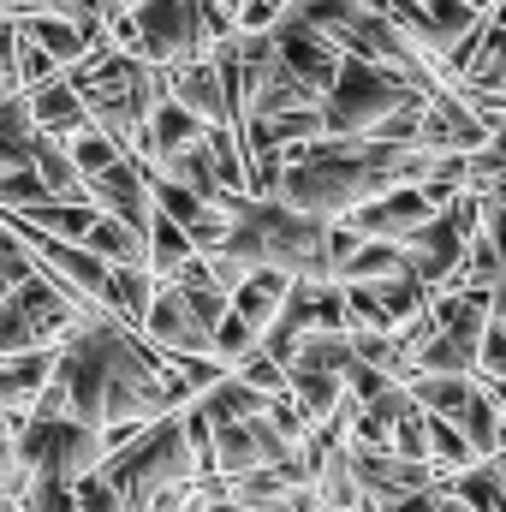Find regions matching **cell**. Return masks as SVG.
Wrapping results in <instances>:
<instances>
[{
    "label": "cell",
    "mask_w": 506,
    "mask_h": 512,
    "mask_svg": "<svg viewBox=\"0 0 506 512\" xmlns=\"http://www.w3.org/2000/svg\"><path fill=\"white\" fill-rule=\"evenodd\" d=\"M179 405L191 399L173 382L167 358L120 316L90 310V322L54 346V376L30 411H66L90 429H114V423H155Z\"/></svg>",
    "instance_id": "obj_1"
},
{
    "label": "cell",
    "mask_w": 506,
    "mask_h": 512,
    "mask_svg": "<svg viewBox=\"0 0 506 512\" xmlns=\"http://www.w3.org/2000/svg\"><path fill=\"white\" fill-rule=\"evenodd\" d=\"M12 507L18 512H78V501H72V483H60V477H24Z\"/></svg>",
    "instance_id": "obj_31"
},
{
    "label": "cell",
    "mask_w": 506,
    "mask_h": 512,
    "mask_svg": "<svg viewBox=\"0 0 506 512\" xmlns=\"http://www.w3.org/2000/svg\"><path fill=\"white\" fill-rule=\"evenodd\" d=\"M209 453H215V477L233 483V477L262 471V465H286L292 459V441L262 411V417H239V423H215L209 429Z\"/></svg>",
    "instance_id": "obj_7"
},
{
    "label": "cell",
    "mask_w": 506,
    "mask_h": 512,
    "mask_svg": "<svg viewBox=\"0 0 506 512\" xmlns=\"http://www.w3.org/2000/svg\"><path fill=\"white\" fill-rule=\"evenodd\" d=\"M268 42H274V60L322 102L328 96V84H334V72H340V48L322 36V30H310V24H298L292 12H280L274 24H268Z\"/></svg>",
    "instance_id": "obj_8"
},
{
    "label": "cell",
    "mask_w": 506,
    "mask_h": 512,
    "mask_svg": "<svg viewBox=\"0 0 506 512\" xmlns=\"http://www.w3.org/2000/svg\"><path fill=\"white\" fill-rule=\"evenodd\" d=\"M286 292H292V274H286V268H245V280L233 286V298H227V304L251 322L256 334H262V328L274 322V310L286 304Z\"/></svg>",
    "instance_id": "obj_17"
},
{
    "label": "cell",
    "mask_w": 506,
    "mask_h": 512,
    "mask_svg": "<svg viewBox=\"0 0 506 512\" xmlns=\"http://www.w3.org/2000/svg\"><path fill=\"white\" fill-rule=\"evenodd\" d=\"M12 54H18V18L0 12V72H12Z\"/></svg>",
    "instance_id": "obj_35"
},
{
    "label": "cell",
    "mask_w": 506,
    "mask_h": 512,
    "mask_svg": "<svg viewBox=\"0 0 506 512\" xmlns=\"http://www.w3.org/2000/svg\"><path fill=\"white\" fill-rule=\"evenodd\" d=\"M149 298H155V274L149 268H108V292H102L108 316H120L126 328H137L143 310H149Z\"/></svg>",
    "instance_id": "obj_22"
},
{
    "label": "cell",
    "mask_w": 506,
    "mask_h": 512,
    "mask_svg": "<svg viewBox=\"0 0 506 512\" xmlns=\"http://www.w3.org/2000/svg\"><path fill=\"white\" fill-rule=\"evenodd\" d=\"M84 197H90L102 215L137 227V233H143L149 215H155V203H149V167H143L137 155H120L114 167H102L96 179H84Z\"/></svg>",
    "instance_id": "obj_10"
},
{
    "label": "cell",
    "mask_w": 506,
    "mask_h": 512,
    "mask_svg": "<svg viewBox=\"0 0 506 512\" xmlns=\"http://www.w3.org/2000/svg\"><path fill=\"white\" fill-rule=\"evenodd\" d=\"M245 352H256V328L245 322V316H239V310H233V304H227V316H221V322L209 328V358L233 370V364H239Z\"/></svg>",
    "instance_id": "obj_28"
},
{
    "label": "cell",
    "mask_w": 506,
    "mask_h": 512,
    "mask_svg": "<svg viewBox=\"0 0 506 512\" xmlns=\"http://www.w3.org/2000/svg\"><path fill=\"white\" fill-rule=\"evenodd\" d=\"M6 512H18V507H6Z\"/></svg>",
    "instance_id": "obj_44"
},
{
    "label": "cell",
    "mask_w": 506,
    "mask_h": 512,
    "mask_svg": "<svg viewBox=\"0 0 506 512\" xmlns=\"http://www.w3.org/2000/svg\"><path fill=\"white\" fill-rule=\"evenodd\" d=\"M471 376H429V370H411L405 376V393L429 411V417H459L465 411V399H471Z\"/></svg>",
    "instance_id": "obj_23"
},
{
    "label": "cell",
    "mask_w": 506,
    "mask_h": 512,
    "mask_svg": "<svg viewBox=\"0 0 506 512\" xmlns=\"http://www.w3.org/2000/svg\"><path fill=\"white\" fill-rule=\"evenodd\" d=\"M411 96H423V90H411L399 72H387L376 60H358V54H340V72L322 96V126H328V137H370Z\"/></svg>",
    "instance_id": "obj_5"
},
{
    "label": "cell",
    "mask_w": 506,
    "mask_h": 512,
    "mask_svg": "<svg viewBox=\"0 0 506 512\" xmlns=\"http://www.w3.org/2000/svg\"><path fill=\"white\" fill-rule=\"evenodd\" d=\"M90 256H102L108 268H149V245H143V233L126 227V221H114V215H102L96 209V221H90V233L78 239Z\"/></svg>",
    "instance_id": "obj_19"
},
{
    "label": "cell",
    "mask_w": 506,
    "mask_h": 512,
    "mask_svg": "<svg viewBox=\"0 0 506 512\" xmlns=\"http://www.w3.org/2000/svg\"><path fill=\"white\" fill-rule=\"evenodd\" d=\"M471 6H477V12H495V0H471Z\"/></svg>",
    "instance_id": "obj_39"
},
{
    "label": "cell",
    "mask_w": 506,
    "mask_h": 512,
    "mask_svg": "<svg viewBox=\"0 0 506 512\" xmlns=\"http://www.w3.org/2000/svg\"><path fill=\"white\" fill-rule=\"evenodd\" d=\"M137 334H143L155 352H167V358H203V352H209V328L191 316V304H185L179 286H167V280H155V298H149Z\"/></svg>",
    "instance_id": "obj_9"
},
{
    "label": "cell",
    "mask_w": 506,
    "mask_h": 512,
    "mask_svg": "<svg viewBox=\"0 0 506 512\" xmlns=\"http://www.w3.org/2000/svg\"><path fill=\"white\" fill-rule=\"evenodd\" d=\"M387 274H411L393 239H358L352 256H340V268H334V280H387Z\"/></svg>",
    "instance_id": "obj_24"
},
{
    "label": "cell",
    "mask_w": 506,
    "mask_h": 512,
    "mask_svg": "<svg viewBox=\"0 0 506 512\" xmlns=\"http://www.w3.org/2000/svg\"><path fill=\"white\" fill-rule=\"evenodd\" d=\"M36 203H48V185L36 179V167L24 161V167H6L0 173V209H36Z\"/></svg>",
    "instance_id": "obj_32"
},
{
    "label": "cell",
    "mask_w": 506,
    "mask_h": 512,
    "mask_svg": "<svg viewBox=\"0 0 506 512\" xmlns=\"http://www.w3.org/2000/svg\"><path fill=\"white\" fill-rule=\"evenodd\" d=\"M453 423H459V435L471 441V459H477V465H489L495 447L506 441L501 435V399H495L489 387H471V399H465V411H459Z\"/></svg>",
    "instance_id": "obj_20"
},
{
    "label": "cell",
    "mask_w": 506,
    "mask_h": 512,
    "mask_svg": "<svg viewBox=\"0 0 506 512\" xmlns=\"http://www.w3.org/2000/svg\"><path fill=\"white\" fill-rule=\"evenodd\" d=\"M131 12V54L149 66H179L209 54L203 36V0H137Z\"/></svg>",
    "instance_id": "obj_6"
},
{
    "label": "cell",
    "mask_w": 506,
    "mask_h": 512,
    "mask_svg": "<svg viewBox=\"0 0 506 512\" xmlns=\"http://www.w3.org/2000/svg\"><path fill=\"white\" fill-rule=\"evenodd\" d=\"M221 6H227V12H239V0H221Z\"/></svg>",
    "instance_id": "obj_40"
},
{
    "label": "cell",
    "mask_w": 506,
    "mask_h": 512,
    "mask_svg": "<svg viewBox=\"0 0 506 512\" xmlns=\"http://www.w3.org/2000/svg\"><path fill=\"white\" fill-rule=\"evenodd\" d=\"M489 471H495V477H501V483H506V441H501V447H495V459H489Z\"/></svg>",
    "instance_id": "obj_37"
},
{
    "label": "cell",
    "mask_w": 506,
    "mask_h": 512,
    "mask_svg": "<svg viewBox=\"0 0 506 512\" xmlns=\"http://www.w3.org/2000/svg\"><path fill=\"white\" fill-rule=\"evenodd\" d=\"M227 239L221 251L245 268H286L292 280H334V221L298 215L280 197L227 191Z\"/></svg>",
    "instance_id": "obj_2"
},
{
    "label": "cell",
    "mask_w": 506,
    "mask_h": 512,
    "mask_svg": "<svg viewBox=\"0 0 506 512\" xmlns=\"http://www.w3.org/2000/svg\"><path fill=\"white\" fill-rule=\"evenodd\" d=\"M411 370H429V376H477V334H447V328H435V334L417 346Z\"/></svg>",
    "instance_id": "obj_21"
},
{
    "label": "cell",
    "mask_w": 506,
    "mask_h": 512,
    "mask_svg": "<svg viewBox=\"0 0 506 512\" xmlns=\"http://www.w3.org/2000/svg\"><path fill=\"white\" fill-rule=\"evenodd\" d=\"M18 36H24V42H36L60 72H66V66H78V60L96 48V42H90L72 18H60V12H24V18H18Z\"/></svg>",
    "instance_id": "obj_16"
},
{
    "label": "cell",
    "mask_w": 506,
    "mask_h": 512,
    "mask_svg": "<svg viewBox=\"0 0 506 512\" xmlns=\"http://www.w3.org/2000/svg\"><path fill=\"white\" fill-rule=\"evenodd\" d=\"M54 376V346H36V352H12L0 358V417H24L42 387Z\"/></svg>",
    "instance_id": "obj_15"
},
{
    "label": "cell",
    "mask_w": 506,
    "mask_h": 512,
    "mask_svg": "<svg viewBox=\"0 0 506 512\" xmlns=\"http://www.w3.org/2000/svg\"><path fill=\"white\" fill-rule=\"evenodd\" d=\"M483 197H489V203H495V209L506 215V167L495 173V179H489V185H483Z\"/></svg>",
    "instance_id": "obj_36"
},
{
    "label": "cell",
    "mask_w": 506,
    "mask_h": 512,
    "mask_svg": "<svg viewBox=\"0 0 506 512\" xmlns=\"http://www.w3.org/2000/svg\"><path fill=\"white\" fill-rule=\"evenodd\" d=\"M495 399H501V411H506V387H501V393H495Z\"/></svg>",
    "instance_id": "obj_41"
},
{
    "label": "cell",
    "mask_w": 506,
    "mask_h": 512,
    "mask_svg": "<svg viewBox=\"0 0 506 512\" xmlns=\"http://www.w3.org/2000/svg\"><path fill=\"white\" fill-rule=\"evenodd\" d=\"M233 376H239V382H251L256 393H268V399H274V393H286V364H274L262 346H256V352H245V358L233 364Z\"/></svg>",
    "instance_id": "obj_33"
},
{
    "label": "cell",
    "mask_w": 506,
    "mask_h": 512,
    "mask_svg": "<svg viewBox=\"0 0 506 512\" xmlns=\"http://www.w3.org/2000/svg\"><path fill=\"white\" fill-rule=\"evenodd\" d=\"M6 507H12V501H6V495H0V512H6Z\"/></svg>",
    "instance_id": "obj_42"
},
{
    "label": "cell",
    "mask_w": 506,
    "mask_h": 512,
    "mask_svg": "<svg viewBox=\"0 0 506 512\" xmlns=\"http://www.w3.org/2000/svg\"><path fill=\"white\" fill-rule=\"evenodd\" d=\"M387 453L399 459H429V411L411 399L399 417H393V435H387Z\"/></svg>",
    "instance_id": "obj_30"
},
{
    "label": "cell",
    "mask_w": 506,
    "mask_h": 512,
    "mask_svg": "<svg viewBox=\"0 0 506 512\" xmlns=\"http://www.w3.org/2000/svg\"><path fill=\"white\" fill-rule=\"evenodd\" d=\"M435 209H429V197L417 191V185H393V191H381L370 203H358L352 215H346V227L358 233V239H405L411 227H423Z\"/></svg>",
    "instance_id": "obj_12"
},
{
    "label": "cell",
    "mask_w": 506,
    "mask_h": 512,
    "mask_svg": "<svg viewBox=\"0 0 506 512\" xmlns=\"http://www.w3.org/2000/svg\"><path fill=\"white\" fill-rule=\"evenodd\" d=\"M203 131H209V126H203L197 114H185V108H179L173 96H161V102L149 108L143 131H137V149H131V155H137L143 167H161L167 155H179V149L203 143Z\"/></svg>",
    "instance_id": "obj_13"
},
{
    "label": "cell",
    "mask_w": 506,
    "mask_h": 512,
    "mask_svg": "<svg viewBox=\"0 0 506 512\" xmlns=\"http://www.w3.org/2000/svg\"><path fill=\"white\" fill-rule=\"evenodd\" d=\"M191 411H197V417H203V423L215 429V423H239V417H262V411H268V393H256L251 382H239V376L227 370V376H221L215 387H203V393L191 399Z\"/></svg>",
    "instance_id": "obj_18"
},
{
    "label": "cell",
    "mask_w": 506,
    "mask_h": 512,
    "mask_svg": "<svg viewBox=\"0 0 506 512\" xmlns=\"http://www.w3.org/2000/svg\"><path fill=\"white\" fill-rule=\"evenodd\" d=\"M66 143V155H72V167H78V179H96L102 167H114L126 149L108 137V131H96V126H84V131H72V137H60Z\"/></svg>",
    "instance_id": "obj_26"
},
{
    "label": "cell",
    "mask_w": 506,
    "mask_h": 512,
    "mask_svg": "<svg viewBox=\"0 0 506 512\" xmlns=\"http://www.w3.org/2000/svg\"><path fill=\"white\" fill-rule=\"evenodd\" d=\"M12 447H18L24 477H60V483H78V477H90L108 459L102 429H90V423H78L66 411H24V417H12Z\"/></svg>",
    "instance_id": "obj_4"
},
{
    "label": "cell",
    "mask_w": 506,
    "mask_h": 512,
    "mask_svg": "<svg viewBox=\"0 0 506 512\" xmlns=\"http://www.w3.org/2000/svg\"><path fill=\"white\" fill-rule=\"evenodd\" d=\"M143 245H149V274H155V280H167L185 256H197V251H191V239H185V227H173L167 215H149Z\"/></svg>",
    "instance_id": "obj_25"
},
{
    "label": "cell",
    "mask_w": 506,
    "mask_h": 512,
    "mask_svg": "<svg viewBox=\"0 0 506 512\" xmlns=\"http://www.w3.org/2000/svg\"><path fill=\"white\" fill-rule=\"evenodd\" d=\"M161 84H167V96H173L185 114H197L203 126H233L227 84H221V72H215V60H209V54L179 60V66H161Z\"/></svg>",
    "instance_id": "obj_11"
},
{
    "label": "cell",
    "mask_w": 506,
    "mask_h": 512,
    "mask_svg": "<svg viewBox=\"0 0 506 512\" xmlns=\"http://www.w3.org/2000/svg\"><path fill=\"white\" fill-rule=\"evenodd\" d=\"M72 501H78V512H126V501H120V489L102 477V471H90V477H78L72 483Z\"/></svg>",
    "instance_id": "obj_34"
},
{
    "label": "cell",
    "mask_w": 506,
    "mask_h": 512,
    "mask_svg": "<svg viewBox=\"0 0 506 512\" xmlns=\"http://www.w3.org/2000/svg\"><path fill=\"white\" fill-rule=\"evenodd\" d=\"M477 387H489V393H501L506 387V322H483V334H477Z\"/></svg>",
    "instance_id": "obj_29"
},
{
    "label": "cell",
    "mask_w": 506,
    "mask_h": 512,
    "mask_svg": "<svg viewBox=\"0 0 506 512\" xmlns=\"http://www.w3.org/2000/svg\"><path fill=\"white\" fill-rule=\"evenodd\" d=\"M262 6H268V12H274V18H280V12H286V6H292V0H262Z\"/></svg>",
    "instance_id": "obj_38"
},
{
    "label": "cell",
    "mask_w": 506,
    "mask_h": 512,
    "mask_svg": "<svg viewBox=\"0 0 506 512\" xmlns=\"http://www.w3.org/2000/svg\"><path fill=\"white\" fill-rule=\"evenodd\" d=\"M24 108H30V126L48 131V137H72V131L90 126V114H84V96L72 90V78H66V72H54L48 84L24 90Z\"/></svg>",
    "instance_id": "obj_14"
},
{
    "label": "cell",
    "mask_w": 506,
    "mask_h": 512,
    "mask_svg": "<svg viewBox=\"0 0 506 512\" xmlns=\"http://www.w3.org/2000/svg\"><path fill=\"white\" fill-rule=\"evenodd\" d=\"M90 310H102V304H84L78 292H66L48 268L24 274V280L0 298V358L36 352V346H60L66 334H78V328L90 322Z\"/></svg>",
    "instance_id": "obj_3"
},
{
    "label": "cell",
    "mask_w": 506,
    "mask_h": 512,
    "mask_svg": "<svg viewBox=\"0 0 506 512\" xmlns=\"http://www.w3.org/2000/svg\"><path fill=\"white\" fill-rule=\"evenodd\" d=\"M429 465L447 477V471H471L477 459H471V441L459 435V423L453 417H429Z\"/></svg>",
    "instance_id": "obj_27"
},
{
    "label": "cell",
    "mask_w": 506,
    "mask_h": 512,
    "mask_svg": "<svg viewBox=\"0 0 506 512\" xmlns=\"http://www.w3.org/2000/svg\"><path fill=\"white\" fill-rule=\"evenodd\" d=\"M126 6H137V0H126Z\"/></svg>",
    "instance_id": "obj_43"
}]
</instances>
